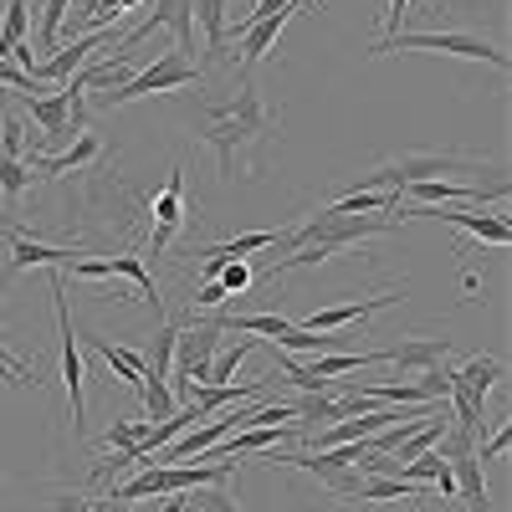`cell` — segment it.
Listing matches in <instances>:
<instances>
[{"label":"cell","instance_id":"603a6c76","mask_svg":"<svg viewBox=\"0 0 512 512\" xmlns=\"http://www.w3.org/2000/svg\"><path fill=\"white\" fill-rule=\"evenodd\" d=\"M175 338H180V328L159 318V328H154V338H149V349L139 354V359H144V374L169 379V369H175Z\"/></svg>","mask_w":512,"mask_h":512},{"label":"cell","instance_id":"60d3db41","mask_svg":"<svg viewBox=\"0 0 512 512\" xmlns=\"http://www.w3.org/2000/svg\"><path fill=\"white\" fill-rule=\"evenodd\" d=\"M405 11H410V0H384V36H395V31H400Z\"/></svg>","mask_w":512,"mask_h":512},{"label":"cell","instance_id":"9a60e30c","mask_svg":"<svg viewBox=\"0 0 512 512\" xmlns=\"http://www.w3.org/2000/svg\"><path fill=\"white\" fill-rule=\"evenodd\" d=\"M384 364H400V369H436L451 364V338H405V344L384 349Z\"/></svg>","mask_w":512,"mask_h":512},{"label":"cell","instance_id":"44dd1931","mask_svg":"<svg viewBox=\"0 0 512 512\" xmlns=\"http://www.w3.org/2000/svg\"><path fill=\"white\" fill-rule=\"evenodd\" d=\"M82 344L108 359V369L118 374V384H128V390H139V384H144V359H139V349H118L113 338H103V333H82Z\"/></svg>","mask_w":512,"mask_h":512},{"label":"cell","instance_id":"7a4b0ae2","mask_svg":"<svg viewBox=\"0 0 512 512\" xmlns=\"http://www.w3.org/2000/svg\"><path fill=\"white\" fill-rule=\"evenodd\" d=\"M390 52H441V57H466V62H487V67L507 72V52L472 31H395L369 47V57H390Z\"/></svg>","mask_w":512,"mask_h":512},{"label":"cell","instance_id":"2e32d148","mask_svg":"<svg viewBox=\"0 0 512 512\" xmlns=\"http://www.w3.org/2000/svg\"><path fill=\"white\" fill-rule=\"evenodd\" d=\"M98 154H103V139H98V134H77V139H72V144H67L62 154H41V149H36V154H31V164L41 169V175L62 180V175H72V169L93 164Z\"/></svg>","mask_w":512,"mask_h":512},{"label":"cell","instance_id":"f1b7e54d","mask_svg":"<svg viewBox=\"0 0 512 512\" xmlns=\"http://www.w3.org/2000/svg\"><path fill=\"white\" fill-rule=\"evenodd\" d=\"M180 497H185V512H241L226 487H190Z\"/></svg>","mask_w":512,"mask_h":512},{"label":"cell","instance_id":"836d02e7","mask_svg":"<svg viewBox=\"0 0 512 512\" xmlns=\"http://www.w3.org/2000/svg\"><path fill=\"white\" fill-rule=\"evenodd\" d=\"M0 154H11V159H26L31 149H26V128H21V118H0Z\"/></svg>","mask_w":512,"mask_h":512},{"label":"cell","instance_id":"52a82bcc","mask_svg":"<svg viewBox=\"0 0 512 512\" xmlns=\"http://www.w3.org/2000/svg\"><path fill=\"white\" fill-rule=\"evenodd\" d=\"M267 461H272V466H303V472L318 477V487H323L328 497H338V502H354L359 487H364V472H359V466L333 461L328 451H313V456H303V451H272Z\"/></svg>","mask_w":512,"mask_h":512},{"label":"cell","instance_id":"ab89813d","mask_svg":"<svg viewBox=\"0 0 512 512\" xmlns=\"http://www.w3.org/2000/svg\"><path fill=\"white\" fill-rule=\"evenodd\" d=\"M287 6H297V0H256V11H246V21H236V26H251V21H262V16H277V11H287Z\"/></svg>","mask_w":512,"mask_h":512},{"label":"cell","instance_id":"4316f807","mask_svg":"<svg viewBox=\"0 0 512 512\" xmlns=\"http://www.w3.org/2000/svg\"><path fill=\"white\" fill-rule=\"evenodd\" d=\"M139 390H144V410H149V425H154V420H169V415L180 410L175 390H169V379H159V374H144V384H139Z\"/></svg>","mask_w":512,"mask_h":512},{"label":"cell","instance_id":"b9f144b4","mask_svg":"<svg viewBox=\"0 0 512 512\" xmlns=\"http://www.w3.org/2000/svg\"><path fill=\"white\" fill-rule=\"evenodd\" d=\"M0 303H6V277H0ZM0 344H6V328H0Z\"/></svg>","mask_w":512,"mask_h":512},{"label":"cell","instance_id":"4dcf8cb0","mask_svg":"<svg viewBox=\"0 0 512 512\" xmlns=\"http://www.w3.org/2000/svg\"><path fill=\"white\" fill-rule=\"evenodd\" d=\"M26 185H31V164H26V159H11V154H0V195L16 205V200L26 195Z\"/></svg>","mask_w":512,"mask_h":512},{"label":"cell","instance_id":"8fae6325","mask_svg":"<svg viewBox=\"0 0 512 512\" xmlns=\"http://www.w3.org/2000/svg\"><path fill=\"white\" fill-rule=\"evenodd\" d=\"M108 41H113V31H82V36L67 41V47H57L52 57H41V62L31 67V77H36V82H67V77L82 67V57L98 52V47H108Z\"/></svg>","mask_w":512,"mask_h":512},{"label":"cell","instance_id":"5bb4252c","mask_svg":"<svg viewBox=\"0 0 512 512\" xmlns=\"http://www.w3.org/2000/svg\"><path fill=\"white\" fill-rule=\"evenodd\" d=\"M149 26L154 31H175V52H195V0H149Z\"/></svg>","mask_w":512,"mask_h":512},{"label":"cell","instance_id":"9c48e42d","mask_svg":"<svg viewBox=\"0 0 512 512\" xmlns=\"http://www.w3.org/2000/svg\"><path fill=\"white\" fill-rule=\"evenodd\" d=\"M0 231L11 236V256H6V272H0L6 282H11L16 272H26V267H47V272L57 267V272H67L77 256H82L77 246H47V241H36L31 231H21V226H11V221L0 226Z\"/></svg>","mask_w":512,"mask_h":512},{"label":"cell","instance_id":"f35d334b","mask_svg":"<svg viewBox=\"0 0 512 512\" xmlns=\"http://www.w3.org/2000/svg\"><path fill=\"white\" fill-rule=\"evenodd\" d=\"M226 297H231V292H226L221 282H200V287H195V297H190V308H221Z\"/></svg>","mask_w":512,"mask_h":512},{"label":"cell","instance_id":"e575fe53","mask_svg":"<svg viewBox=\"0 0 512 512\" xmlns=\"http://www.w3.org/2000/svg\"><path fill=\"white\" fill-rule=\"evenodd\" d=\"M0 82H6L11 93H21V98H36V93H41V82H36L31 72H21L11 57H0Z\"/></svg>","mask_w":512,"mask_h":512},{"label":"cell","instance_id":"6da1fadb","mask_svg":"<svg viewBox=\"0 0 512 512\" xmlns=\"http://www.w3.org/2000/svg\"><path fill=\"white\" fill-rule=\"evenodd\" d=\"M277 108L262 98V88H256V82L246 77V88L231 98V103H216L205 113V144L216 149V164H221V175L231 180L236 175V164L246 159V154H256L262 149L272 134H277Z\"/></svg>","mask_w":512,"mask_h":512},{"label":"cell","instance_id":"d590c367","mask_svg":"<svg viewBox=\"0 0 512 512\" xmlns=\"http://www.w3.org/2000/svg\"><path fill=\"white\" fill-rule=\"evenodd\" d=\"M0 379H6L11 390H36V384H41V379H36V374H31L21 359H11V354H6V344H0Z\"/></svg>","mask_w":512,"mask_h":512},{"label":"cell","instance_id":"83f0119b","mask_svg":"<svg viewBox=\"0 0 512 512\" xmlns=\"http://www.w3.org/2000/svg\"><path fill=\"white\" fill-rule=\"evenodd\" d=\"M26 26H31L26 0H6V21H0V57H11V47H21Z\"/></svg>","mask_w":512,"mask_h":512},{"label":"cell","instance_id":"8992f818","mask_svg":"<svg viewBox=\"0 0 512 512\" xmlns=\"http://www.w3.org/2000/svg\"><path fill=\"white\" fill-rule=\"evenodd\" d=\"M216 349H221V328L216 323L180 328V338H175V369H169V379L180 384V395H190L195 384L210 379V359H216Z\"/></svg>","mask_w":512,"mask_h":512},{"label":"cell","instance_id":"74e56055","mask_svg":"<svg viewBox=\"0 0 512 512\" xmlns=\"http://www.w3.org/2000/svg\"><path fill=\"white\" fill-rule=\"evenodd\" d=\"M507 441H512V425H497V431L477 446V461H482V466H487V461H497V456L507 451Z\"/></svg>","mask_w":512,"mask_h":512},{"label":"cell","instance_id":"3957f363","mask_svg":"<svg viewBox=\"0 0 512 512\" xmlns=\"http://www.w3.org/2000/svg\"><path fill=\"white\" fill-rule=\"evenodd\" d=\"M231 472H236V456L210 461V466H149L144 477L118 482L108 502H144V497H169V492H190V487H226Z\"/></svg>","mask_w":512,"mask_h":512},{"label":"cell","instance_id":"d4e9b609","mask_svg":"<svg viewBox=\"0 0 512 512\" xmlns=\"http://www.w3.org/2000/svg\"><path fill=\"white\" fill-rule=\"evenodd\" d=\"M277 364H282V374H287V379H292L303 395H328V390H333V379H323V374H318L303 354H277Z\"/></svg>","mask_w":512,"mask_h":512},{"label":"cell","instance_id":"e0dca14e","mask_svg":"<svg viewBox=\"0 0 512 512\" xmlns=\"http://www.w3.org/2000/svg\"><path fill=\"white\" fill-rule=\"evenodd\" d=\"M497 379H502V359L477 354V359H466V364L451 369V390H461V395H472L477 405H487V395L497 390Z\"/></svg>","mask_w":512,"mask_h":512},{"label":"cell","instance_id":"5b68a950","mask_svg":"<svg viewBox=\"0 0 512 512\" xmlns=\"http://www.w3.org/2000/svg\"><path fill=\"white\" fill-rule=\"evenodd\" d=\"M190 82H200V67L190 57H180L175 47L159 52L149 67H139L128 82H118L113 93H103V108H123L134 98H149V93H169V88H190Z\"/></svg>","mask_w":512,"mask_h":512},{"label":"cell","instance_id":"d6a6232c","mask_svg":"<svg viewBox=\"0 0 512 512\" xmlns=\"http://www.w3.org/2000/svg\"><path fill=\"white\" fill-rule=\"evenodd\" d=\"M415 384H420V395H425V400H446V395H451V364L420 369V374H415Z\"/></svg>","mask_w":512,"mask_h":512},{"label":"cell","instance_id":"cb8c5ba5","mask_svg":"<svg viewBox=\"0 0 512 512\" xmlns=\"http://www.w3.org/2000/svg\"><path fill=\"white\" fill-rule=\"evenodd\" d=\"M282 231H251V236H231V241H216V246H205L200 256H221V262H241V256L251 251H277Z\"/></svg>","mask_w":512,"mask_h":512},{"label":"cell","instance_id":"ffe728a7","mask_svg":"<svg viewBox=\"0 0 512 512\" xmlns=\"http://www.w3.org/2000/svg\"><path fill=\"white\" fill-rule=\"evenodd\" d=\"M26 108H31V118H36V128L47 134L52 144H72L77 134H72V123H67V98H62V88L57 93H36V98H26Z\"/></svg>","mask_w":512,"mask_h":512},{"label":"cell","instance_id":"ac0fdd59","mask_svg":"<svg viewBox=\"0 0 512 512\" xmlns=\"http://www.w3.org/2000/svg\"><path fill=\"white\" fill-rule=\"evenodd\" d=\"M267 390V379H246L241 390L236 384H195V390L185 395V405H195L200 415H216V410H226V405H246V400H256Z\"/></svg>","mask_w":512,"mask_h":512},{"label":"cell","instance_id":"1f68e13d","mask_svg":"<svg viewBox=\"0 0 512 512\" xmlns=\"http://www.w3.org/2000/svg\"><path fill=\"white\" fill-rule=\"evenodd\" d=\"M144 431H149V420H113V425H108V451L118 456V451H128V446H139Z\"/></svg>","mask_w":512,"mask_h":512},{"label":"cell","instance_id":"484cf974","mask_svg":"<svg viewBox=\"0 0 512 512\" xmlns=\"http://www.w3.org/2000/svg\"><path fill=\"white\" fill-rule=\"evenodd\" d=\"M292 420H308V425H318V431H323V425L344 420V405L333 400V390L328 395H303V400L292 405Z\"/></svg>","mask_w":512,"mask_h":512},{"label":"cell","instance_id":"ba28073f","mask_svg":"<svg viewBox=\"0 0 512 512\" xmlns=\"http://www.w3.org/2000/svg\"><path fill=\"white\" fill-rule=\"evenodd\" d=\"M52 308H57V333H62V379H67V405H72V431L82 436V354H77V333H72V313H67V292H62V272L52 267Z\"/></svg>","mask_w":512,"mask_h":512},{"label":"cell","instance_id":"7c38bea8","mask_svg":"<svg viewBox=\"0 0 512 512\" xmlns=\"http://www.w3.org/2000/svg\"><path fill=\"white\" fill-rule=\"evenodd\" d=\"M400 195H410L415 205H482V200H502L507 185L482 190V185H456V180H415Z\"/></svg>","mask_w":512,"mask_h":512},{"label":"cell","instance_id":"30bf717a","mask_svg":"<svg viewBox=\"0 0 512 512\" xmlns=\"http://www.w3.org/2000/svg\"><path fill=\"white\" fill-rule=\"evenodd\" d=\"M180 226H185V169L175 164V169H169V185L154 195V236H149V256H164ZM149 256H144V262H149Z\"/></svg>","mask_w":512,"mask_h":512},{"label":"cell","instance_id":"7bdbcfd3","mask_svg":"<svg viewBox=\"0 0 512 512\" xmlns=\"http://www.w3.org/2000/svg\"><path fill=\"white\" fill-rule=\"evenodd\" d=\"M0 226H6V221H0Z\"/></svg>","mask_w":512,"mask_h":512},{"label":"cell","instance_id":"f546056e","mask_svg":"<svg viewBox=\"0 0 512 512\" xmlns=\"http://www.w3.org/2000/svg\"><path fill=\"white\" fill-rule=\"evenodd\" d=\"M67 11H72V0H47V11H41V36H36V52H57Z\"/></svg>","mask_w":512,"mask_h":512},{"label":"cell","instance_id":"277c9868","mask_svg":"<svg viewBox=\"0 0 512 512\" xmlns=\"http://www.w3.org/2000/svg\"><path fill=\"white\" fill-rule=\"evenodd\" d=\"M477 159L466 154H400V159H384L374 164L369 175H354V190H405L415 180H441V175H456V169H472Z\"/></svg>","mask_w":512,"mask_h":512},{"label":"cell","instance_id":"4fadbf2b","mask_svg":"<svg viewBox=\"0 0 512 512\" xmlns=\"http://www.w3.org/2000/svg\"><path fill=\"white\" fill-rule=\"evenodd\" d=\"M400 287L395 292H379V297H369V303H338V308H313L308 318H303V328H313V333H338V328H349V323H364L369 313H379V308H390V303H400Z\"/></svg>","mask_w":512,"mask_h":512},{"label":"cell","instance_id":"8d00e7d4","mask_svg":"<svg viewBox=\"0 0 512 512\" xmlns=\"http://www.w3.org/2000/svg\"><path fill=\"white\" fill-rule=\"evenodd\" d=\"M216 282H221L231 297H241V292H251V282H256V267H251V262H226Z\"/></svg>","mask_w":512,"mask_h":512},{"label":"cell","instance_id":"d6986e66","mask_svg":"<svg viewBox=\"0 0 512 512\" xmlns=\"http://www.w3.org/2000/svg\"><path fill=\"white\" fill-rule=\"evenodd\" d=\"M221 333H251V338H272V344H282L287 338V328H292V318H282V313H216L210 318Z\"/></svg>","mask_w":512,"mask_h":512},{"label":"cell","instance_id":"7402d4cb","mask_svg":"<svg viewBox=\"0 0 512 512\" xmlns=\"http://www.w3.org/2000/svg\"><path fill=\"white\" fill-rule=\"evenodd\" d=\"M113 262V277H128L134 282V292L144 297V303L154 308V318H164V303H159V282H154V272H149V262L139 251H123V256H108Z\"/></svg>","mask_w":512,"mask_h":512}]
</instances>
